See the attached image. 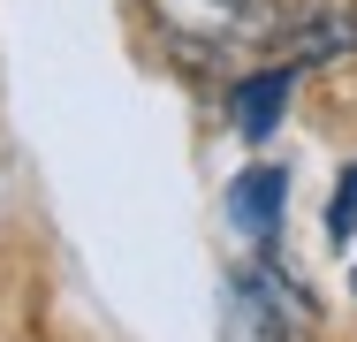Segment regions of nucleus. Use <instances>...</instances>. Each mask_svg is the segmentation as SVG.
Masks as SVG:
<instances>
[{"mask_svg":"<svg viewBox=\"0 0 357 342\" xmlns=\"http://www.w3.org/2000/svg\"><path fill=\"white\" fill-rule=\"evenodd\" d=\"M167 8H175L183 23H206V31H228V23H236V15L251 8V0H167Z\"/></svg>","mask_w":357,"mask_h":342,"instance_id":"obj_5","label":"nucleus"},{"mask_svg":"<svg viewBox=\"0 0 357 342\" xmlns=\"http://www.w3.org/2000/svg\"><path fill=\"white\" fill-rule=\"evenodd\" d=\"M289 54H296V68L357 54V8H304L289 23Z\"/></svg>","mask_w":357,"mask_h":342,"instance_id":"obj_3","label":"nucleus"},{"mask_svg":"<svg viewBox=\"0 0 357 342\" xmlns=\"http://www.w3.org/2000/svg\"><path fill=\"white\" fill-rule=\"evenodd\" d=\"M282 198H289V175H282V168H251V175H236V191H228V228L251 236V244H274V228H282Z\"/></svg>","mask_w":357,"mask_h":342,"instance_id":"obj_2","label":"nucleus"},{"mask_svg":"<svg viewBox=\"0 0 357 342\" xmlns=\"http://www.w3.org/2000/svg\"><path fill=\"white\" fill-rule=\"evenodd\" d=\"M327 236H335V244H350V236H357V168L335 183V205H327Z\"/></svg>","mask_w":357,"mask_h":342,"instance_id":"obj_6","label":"nucleus"},{"mask_svg":"<svg viewBox=\"0 0 357 342\" xmlns=\"http://www.w3.org/2000/svg\"><path fill=\"white\" fill-rule=\"evenodd\" d=\"M350 281H357V274H350Z\"/></svg>","mask_w":357,"mask_h":342,"instance_id":"obj_7","label":"nucleus"},{"mask_svg":"<svg viewBox=\"0 0 357 342\" xmlns=\"http://www.w3.org/2000/svg\"><path fill=\"white\" fill-rule=\"evenodd\" d=\"M289 91H296V68H259V76H243V84H236V99H228L236 130H243V137H274Z\"/></svg>","mask_w":357,"mask_h":342,"instance_id":"obj_4","label":"nucleus"},{"mask_svg":"<svg viewBox=\"0 0 357 342\" xmlns=\"http://www.w3.org/2000/svg\"><path fill=\"white\" fill-rule=\"evenodd\" d=\"M220 342H296V320L251 274H228V289H220Z\"/></svg>","mask_w":357,"mask_h":342,"instance_id":"obj_1","label":"nucleus"}]
</instances>
